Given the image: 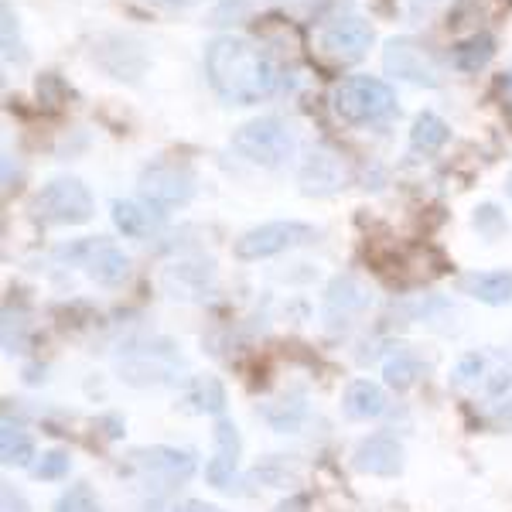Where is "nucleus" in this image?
<instances>
[{
    "mask_svg": "<svg viewBox=\"0 0 512 512\" xmlns=\"http://www.w3.org/2000/svg\"><path fill=\"white\" fill-rule=\"evenodd\" d=\"M205 76L219 99L253 106L277 89V69L263 48L236 35H219L205 45Z\"/></svg>",
    "mask_w": 512,
    "mask_h": 512,
    "instance_id": "1",
    "label": "nucleus"
},
{
    "mask_svg": "<svg viewBox=\"0 0 512 512\" xmlns=\"http://www.w3.org/2000/svg\"><path fill=\"white\" fill-rule=\"evenodd\" d=\"M335 113L352 127H369L383 123L396 113V93L390 82L376 76H349L335 86Z\"/></svg>",
    "mask_w": 512,
    "mask_h": 512,
    "instance_id": "2",
    "label": "nucleus"
},
{
    "mask_svg": "<svg viewBox=\"0 0 512 512\" xmlns=\"http://www.w3.org/2000/svg\"><path fill=\"white\" fill-rule=\"evenodd\" d=\"M229 144H233L239 158L260 164V168H284L297 151L294 130L280 117H256L243 123L239 130H233Z\"/></svg>",
    "mask_w": 512,
    "mask_h": 512,
    "instance_id": "3",
    "label": "nucleus"
},
{
    "mask_svg": "<svg viewBox=\"0 0 512 512\" xmlns=\"http://www.w3.org/2000/svg\"><path fill=\"white\" fill-rule=\"evenodd\" d=\"M31 212L48 226H82L93 219L96 202L79 178H55L31 198Z\"/></svg>",
    "mask_w": 512,
    "mask_h": 512,
    "instance_id": "4",
    "label": "nucleus"
},
{
    "mask_svg": "<svg viewBox=\"0 0 512 512\" xmlns=\"http://www.w3.org/2000/svg\"><path fill=\"white\" fill-rule=\"evenodd\" d=\"M315 239V229L308 222L297 219H277V222H263V226L250 229L233 243V256L243 263H256V260H270L277 253H287L294 246H304Z\"/></svg>",
    "mask_w": 512,
    "mask_h": 512,
    "instance_id": "5",
    "label": "nucleus"
},
{
    "mask_svg": "<svg viewBox=\"0 0 512 512\" xmlns=\"http://www.w3.org/2000/svg\"><path fill=\"white\" fill-rule=\"evenodd\" d=\"M140 195L158 209H178L192 202L195 195V175L178 161H154L140 171Z\"/></svg>",
    "mask_w": 512,
    "mask_h": 512,
    "instance_id": "6",
    "label": "nucleus"
},
{
    "mask_svg": "<svg viewBox=\"0 0 512 512\" xmlns=\"http://www.w3.org/2000/svg\"><path fill=\"white\" fill-rule=\"evenodd\" d=\"M62 260L79 263L89 274V280L103 287H117L130 277V256L120 250V246L106 243V239H86V243L76 246H62L59 250Z\"/></svg>",
    "mask_w": 512,
    "mask_h": 512,
    "instance_id": "7",
    "label": "nucleus"
},
{
    "mask_svg": "<svg viewBox=\"0 0 512 512\" xmlns=\"http://www.w3.org/2000/svg\"><path fill=\"white\" fill-rule=\"evenodd\" d=\"M383 69L386 76L393 79H403V82H414V86H441V69H437L434 55L427 52L420 41L400 35V38H390L383 48Z\"/></svg>",
    "mask_w": 512,
    "mask_h": 512,
    "instance_id": "8",
    "label": "nucleus"
},
{
    "mask_svg": "<svg viewBox=\"0 0 512 512\" xmlns=\"http://www.w3.org/2000/svg\"><path fill=\"white\" fill-rule=\"evenodd\" d=\"M373 41H376V31H373V24H369V21L338 18V21L328 24V28H321L318 52L325 55V59H332V62L349 65V62L366 59L369 48H373Z\"/></svg>",
    "mask_w": 512,
    "mask_h": 512,
    "instance_id": "9",
    "label": "nucleus"
},
{
    "mask_svg": "<svg viewBox=\"0 0 512 512\" xmlns=\"http://www.w3.org/2000/svg\"><path fill=\"white\" fill-rule=\"evenodd\" d=\"M352 465L362 475L393 478L403 472V444L390 434H373L366 441H359V448L352 454Z\"/></svg>",
    "mask_w": 512,
    "mask_h": 512,
    "instance_id": "10",
    "label": "nucleus"
},
{
    "mask_svg": "<svg viewBox=\"0 0 512 512\" xmlns=\"http://www.w3.org/2000/svg\"><path fill=\"white\" fill-rule=\"evenodd\" d=\"M134 465L144 468L147 475H158L164 482H188L195 475L198 461L192 451L171 448V444H154V448L134 451Z\"/></svg>",
    "mask_w": 512,
    "mask_h": 512,
    "instance_id": "11",
    "label": "nucleus"
},
{
    "mask_svg": "<svg viewBox=\"0 0 512 512\" xmlns=\"http://www.w3.org/2000/svg\"><path fill=\"white\" fill-rule=\"evenodd\" d=\"M301 192L304 195H335L338 188L349 185V168L345 161L332 151H315L308 161L301 164Z\"/></svg>",
    "mask_w": 512,
    "mask_h": 512,
    "instance_id": "12",
    "label": "nucleus"
},
{
    "mask_svg": "<svg viewBox=\"0 0 512 512\" xmlns=\"http://www.w3.org/2000/svg\"><path fill=\"white\" fill-rule=\"evenodd\" d=\"M369 304H373V291L355 274H342V277H335L325 291V318L332 321V325H342V321L362 315Z\"/></svg>",
    "mask_w": 512,
    "mask_h": 512,
    "instance_id": "13",
    "label": "nucleus"
},
{
    "mask_svg": "<svg viewBox=\"0 0 512 512\" xmlns=\"http://www.w3.org/2000/svg\"><path fill=\"white\" fill-rule=\"evenodd\" d=\"M212 437H216V454H212L209 465H205V478H209L212 489H229V482H233V475L239 468V431L233 420L219 417Z\"/></svg>",
    "mask_w": 512,
    "mask_h": 512,
    "instance_id": "14",
    "label": "nucleus"
},
{
    "mask_svg": "<svg viewBox=\"0 0 512 512\" xmlns=\"http://www.w3.org/2000/svg\"><path fill=\"white\" fill-rule=\"evenodd\" d=\"M164 212L151 202H137V198H117L113 202V226L127 239H147L161 229Z\"/></svg>",
    "mask_w": 512,
    "mask_h": 512,
    "instance_id": "15",
    "label": "nucleus"
},
{
    "mask_svg": "<svg viewBox=\"0 0 512 512\" xmlns=\"http://www.w3.org/2000/svg\"><path fill=\"white\" fill-rule=\"evenodd\" d=\"M461 294L489 304V308H506L512 304V270H475L461 277Z\"/></svg>",
    "mask_w": 512,
    "mask_h": 512,
    "instance_id": "16",
    "label": "nucleus"
},
{
    "mask_svg": "<svg viewBox=\"0 0 512 512\" xmlns=\"http://www.w3.org/2000/svg\"><path fill=\"white\" fill-rule=\"evenodd\" d=\"M386 410V393L369 379H352L342 393V414L349 420H373Z\"/></svg>",
    "mask_w": 512,
    "mask_h": 512,
    "instance_id": "17",
    "label": "nucleus"
},
{
    "mask_svg": "<svg viewBox=\"0 0 512 512\" xmlns=\"http://www.w3.org/2000/svg\"><path fill=\"white\" fill-rule=\"evenodd\" d=\"M495 59V38L489 31H475V35L461 38L451 48V62L458 72H482Z\"/></svg>",
    "mask_w": 512,
    "mask_h": 512,
    "instance_id": "18",
    "label": "nucleus"
},
{
    "mask_svg": "<svg viewBox=\"0 0 512 512\" xmlns=\"http://www.w3.org/2000/svg\"><path fill=\"white\" fill-rule=\"evenodd\" d=\"M212 263H171L164 270V287L171 297H198L205 294V280L212 277Z\"/></svg>",
    "mask_w": 512,
    "mask_h": 512,
    "instance_id": "19",
    "label": "nucleus"
},
{
    "mask_svg": "<svg viewBox=\"0 0 512 512\" xmlns=\"http://www.w3.org/2000/svg\"><path fill=\"white\" fill-rule=\"evenodd\" d=\"M185 403L192 414L222 417V410H226V386H222L216 376H195L185 393Z\"/></svg>",
    "mask_w": 512,
    "mask_h": 512,
    "instance_id": "20",
    "label": "nucleus"
},
{
    "mask_svg": "<svg viewBox=\"0 0 512 512\" xmlns=\"http://www.w3.org/2000/svg\"><path fill=\"white\" fill-rule=\"evenodd\" d=\"M451 137V127L437 113H420L410 130V151L414 154H437Z\"/></svg>",
    "mask_w": 512,
    "mask_h": 512,
    "instance_id": "21",
    "label": "nucleus"
},
{
    "mask_svg": "<svg viewBox=\"0 0 512 512\" xmlns=\"http://www.w3.org/2000/svg\"><path fill=\"white\" fill-rule=\"evenodd\" d=\"M35 458H38V451H35L31 434H24L21 427L4 420V431H0V461H4L7 468H28Z\"/></svg>",
    "mask_w": 512,
    "mask_h": 512,
    "instance_id": "22",
    "label": "nucleus"
},
{
    "mask_svg": "<svg viewBox=\"0 0 512 512\" xmlns=\"http://www.w3.org/2000/svg\"><path fill=\"white\" fill-rule=\"evenodd\" d=\"M383 376H386V383H390L393 390H410V386L417 383V376H420V359H417V355H410V352H396L393 359H386Z\"/></svg>",
    "mask_w": 512,
    "mask_h": 512,
    "instance_id": "23",
    "label": "nucleus"
},
{
    "mask_svg": "<svg viewBox=\"0 0 512 512\" xmlns=\"http://www.w3.org/2000/svg\"><path fill=\"white\" fill-rule=\"evenodd\" d=\"M304 417H308V407H304L301 400H277V403H270V407H263V420L280 434L294 431Z\"/></svg>",
    "mask_w": 512,
    "mask_h": 512,
    "instance_id": "24",
    "label": "nucleus"
},
{
    "mask_svg": "<svg viewBox=\"0 0 512 512\" xmlns=\"http://www.w3.org/2000/svg\"><path fill=\"white\" fill-rule=\"evenodd\" d=\"M472 226L478 229V236H482L485 243H495V239H499V236H506L509 222H506V216H502L499 205L485 202V205H478V209H475Z\"/></svg>",
    "mask_w": 512,
    "mask_h": 512,
    "instance_id": "25",
    "label": "nucleus"
},
{
    "mask_svg": "<svg viewBox=\"0 0 512 512\" xmlns=\"http://www.w3.org/2000/svg\"><path fill=\"white\" fill-rule=\"evenodd\" d=\"M0 14H4V24H0V35H4V59L21 65L24 59H28V52H24V41H21V31H18V14L11 11V4L0 7Z\"/></svg>",
    "mask_w": 512,
    "mask_h": 512,
    "instance_id": "26",
    "label": "nucleus"
},
{
    "mask_svg": "<svg viewBox=\"0 0 512 512\" xmlns=\"http://www.w3.org/2000/svg\"><path fill=\"white\" fill-rule=\"evenodd\" d=\"M55 512H103V506H99V499L89 485H72V489L62 492Z\"/></svg>",
    "mask_w": 512,
    "mask_h": 512,
    "instance_id": "27",
    "label": "nucleus"
},
{
    "mask_svg": "<svg viewBox=\"0 0 512 512\" xmlns=\"http://www.w3.org/2000/svg\"><path fill=\"white\" fill-rule=\"evenodd\" d=\"M250 11H253L250 0H219V4L209 11V21H205V24H212V28H222V24H236V21L250 18Z\"/></svg>",
    "mask_w": 512,
    "mask_h": 512,
    "instance_id": "28",
    "label": "nucleus"
},
{
    "mask_svg": "<svg viewBox=\"0 0 512 512\" xmlns=\"http://www.w3.org/2000/svg\"><path fill=\"white\" fill-rule=\"evenodd\" d=\"M69 451L55 448V451H45L41 454V461L35 465V478H41V482H59V478L69 475Z\"/></svg>",
    "mask_w": 512,
    "mask_h": 512,
    "instance_id": "29",
    "label": "nucleus"
},
{
    "mask_svg": "<svg viewBox=\"0 0 512 512\" xmlns=\"http://www.w3.org/2000/svg\"><path fill=\"white\" fill-rule=\"evenodd\" d=\"M478 379H485V359L478 352L465 355V359L451 369V383L454 386H472V383H478Z\"/></svg>",
    "mask_w": 512,
    "mask_h": 512,
    "instance_id": "30",
    "label": "nucleus"
},
{
    "mask_svg": "<svg viewBox=\"0 0 512 512\" xmlns=\"http://www.w3.org/2000/svg\"><path fill=\"white\" fill-rule=\"evenodd\" d=\"M485 396H492V400H502L509 390H512V362H502V366H495L492 373H485Z\"/></svg>",
    "mask_w": 512,
    "mask_h": 512,
    "instance_id": "31",
    "label": "nucleus"
},
{
    "mask_svg": "<svg viewBox=\"0 0 512 512\" xmlns=\"http://www.w3.org/2000/svg\"><path fill=\"white\" fill-rule=\"evenodd\" d=\"M0 509L4 512H31L28 499H24L14 485H4V489H0Z\"/></svg>",
    "mask_w": 512,
    "mask_h": 512,
    "instance_id": "32",
    "label": "nucleus"
},
{
    "mask_svg": "<svg viewBox=\"0 0 512 512\" xmlns=\"http://www.w3.org/2000/svg\"><path fill=\"white\" fill-rule=\"evenodd\" d=\"M171 512H222L219 506H209V502H198V499H185V502H178Z\"/></svg>",
    "mask_w": 512,
    "mask_h": 512,
    "instance_id": "33",
    "label": "nucleus"
},
{
    "mask_svg": "<svg viewBox=\"0 0 512 512\" xmlns=\"http://www.w3.org/2000/svg\"><path fill=\"white\" fill-rule=\"evenodd\" d=\"M274 512H308V495H291V499L280 502Z\"/></svg>",
    "mask_w": 512,
    "mask_h": 512,
    "instance_id": "34",
    "label": "nucleus"
},
{
    "mask_svg": "<svg viewBox=\"0 0 512 512\" xmlns=\"http://www.w3.org/2000/svg\"><path fill=\"white\" fill-rule=\"evenodd\" d=\"M147 4L168 7V11H185V7H195V4H202V0H147Z\"/></svg>",
    "mask_w": 512,
    "mask_h": 512,
    "instance_id": "35",
    "label": "nucleus"
},
{
    "mask_svg": "<svg viewBox=\"0 0 512 512\" xmlns=\"http://www.w3.org/2000/svg\"><path fill=\"white\" fill-rule=\"evenodd\" d=\"M506 195H509V202H512V171H509V178H506Z\"/></svg>",
    "mask_w": 512,
    "mask_h": 512,
    "instance_id": "36",
    "label": "nucleus"
}]
</instances>
